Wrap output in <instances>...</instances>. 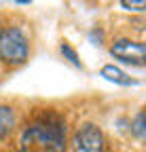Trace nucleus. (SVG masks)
I'll return each mask as SVG.
<instances>
[{"label":"nucleus","mask_w":146,"mask_h":152,"mask_svg":"<svg viewBox=\"0 0 146 152\" xmlns=\"http://www.w3.org/2000/svg\"><path fill=\"white\" fill-rule=\"evenodd\" d=\"M23 152H66V123L59 114L47 112L36 118L21 137Z\"/></svg>","instance_id":"nucleus-1"},{"label":"nucleus","mask_w":146,"mask_h":152,"mask_svg":"<svg viewBox=\"0 0 146 152\" xmlns=\"http://www.w3.org/2000/svg\"><path fill=\"white\" fill-rule=\"evenodd\" d=\"M30 47H28V38L21 34L19 28H4L0 34V59L4 64L19 66L28 59Z\"/></svg>","instance_id":"nucleus-2"},{"label":"nucleus","mask_w":146,"mask_h":152,"mask_svg":"<svg viewBox=\"0 0 146 152\" xmlns=\"http://www.w3.org/2000/svg\"><path fill=\"white\" fill-rule=\"evenodd\" d=\"M104 150V135L100 127L93 123H85L76 129L72 137V152H102Z\"/></svg>","instance_id":"nucleus-3"},{"label":"nucleus","mask_w":146,"mask_h":152,"mask_svg":"<svg viewBox=\"0 0 146 152\" xmlns=\"http://www.w3.org/2000/svg\"><path fill=\"white\" fill-rule=\"evenodd\" d=\"M110 53L114 59L123 64H131V66H146V45L144 42H134L121 38L110 47Z\"/></svg>","instance_id":"nucleus-4"},{"label":"nucleus","mask_w":146,"mask_h":152,"mask_svg":"<svg viewBox=\"0 0 146 152\" xmlns=\"http://www.w3.org/2000/svg\"><path fill=\"white\" fill-rule=\"evenodd\" d=\"M100 76H104L106 80H110V83H117V85H136V80L131 78V76H127L121 68L117 66H104L100 70Z\"/></svg>","instance_id":"nucleus-5"},{"label":"nucleus","mask_w":146,"mask_h":152,"mask_svg":"<svg viewBox=\"0 0 146 152\" xmlns=\"http://www.w3.org/2000/svg\"><path fill=\"white\" fill-rule=\"evenodd\" d=\"M15 127V112L11 106H0V142H2Z\"/></svg>","instance_id":"nucleus-6"},{"label":"nucleus","mask_w":146,"mask_h":152,"mask_svg":"<svg viewBox=\"0 0 146 152\" xmlns=\"http://www.w3.org/2000/svg\"><path fill=\"white\" fill-rule=\"evenodd\" d=\"M131 133H134L136 137H140V140L146 142V110L140 112L138 116L134 118V123H131Z\"/></svg>","instance_id":"nucleus-7"},{"label":"nucleus","mask_w":146,"mask_h":152,"mask_svg":"<svg viewBox=\"0 0 146 152\" xmlns=\"http://www.w3.org/2000/svg\"><path fill=\"white\" fill-rule=\"evenodd\" d=\"M59 51H62V55L66 57V59L72 64V66H76V68H83L81 66V59H79V55H76V51L72 49L68 42H62V47H59Z\"/></svg>","instance_id":"nucleus-8"},{"label":"nucleus","mask_w":146,"mask_h":152,"mask_svg":"<svg viewBox=\"0 0 146 152\" xmlns=\"http://www.w3.org/2000/svg\"><path fill=\"white\" fill-rule=\"evenodd\" d=\"M121 7L127 11H146V0H121Z\"/></svg>","instance_id":"nucleus-9"},{"label":"nucleus","mask_w":146,"mask_h":152,"mask_svg":"<svg viewBox=\"0 0 146 152\" xmlns=\"http://www.w3.org/2000/svg\"><path fill=\"white\" fill-rule=\"evenodd\" d=\"M0 34H2V28H0Z\"/></svg>","instance_id":"nucleus-10"}]
</instances>
